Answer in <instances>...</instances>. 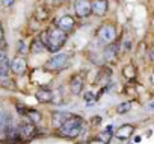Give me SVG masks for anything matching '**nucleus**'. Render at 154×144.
Returning a JSON list of instances; mask_svg holds the SVG:
<instances>
[{
  "instance_id": "1",
  "label": "nucleus",
  "mask_w": 154,
  "mask_h": 144,
  "mask_svg": "<svg viewBox=\"0 0 154 144\" xmlns=\"http://www.w3.org/2000/svg\"><path fill=\"white\" fill-rule=\"evenodd\" d=\"M66 38H68V34H66L65 30L59 29L57 26L50 27V29L44 30V32L39 35V40L42 41V44L45 46V49H48V50L53 52V53H57V52L63 47Z\"/></svg>"
},
{
  "instance_id": "2",
  "label": "nucleus",
  "mask_w": 154,
  "mask_h": 144,
  "mask_svg": "<svg viewBox=\"0 0 154 144\" xmlns=\"http://www.w3.org/2000/svg\"><path fill=\"white\" fill-rule=\"evenodd\" d=\"M83 130V118L80 115H69L57 129V135L63 138H77Z\"/></svg>"
},
{
  "instance_id": "3",
  "label": "nucleus",
  "mask_w": 154,
  "mask_h": 144,
  "mask_svg": "<svg viewBox=\"0 0 154 144\" xmlns=\"http://www.w3.org/2000/svg\"><path fill=\"white\" fill-rule=\"evenodd\" d=\"M97 38H98V41H101L104 44L115 43V40H116V27L112 23L101 24L98 27V30H97Z\"/></svg>"
},
{
  "instance_id": "4",
  "label": "nucleus",
  "mask_w": 154,
  "mask_h": 144,
  "mask_svg": "<svg viewBox=\"0 0 154 144\" xmlns=\"http://www.w3.org/2000/svg\"><path fill=\"white\" fill-rule=\"evenodd\" d=\"M68 59H69V55H68V53H57V55L51 56V58L45 62L44 68L48 70V71H59V70L65 68Z\"/></svg>"
},
{
  "instance_id": "5",
  "label": "nucleus",
  "mask_w": 154,
  "mask_h": 144,
  "mask_svg": "<svg viewBox=\"0 0 154 144\" xmlns=\"http://www.w3.org/2000/svg\"><path fill=\"white\" fill-rule=\"evenodd\" d=\"M74 11L79 18H86L92 14V5L91 0H75L74 2Z\"/></svg>"
},
{
  "instance_id": "6",
  "label": "nucleus",
  "mask_w": 154,
  "mask_h": 144,
  "mask_svg": "<svg viewBox=\"0 0 154 144\" xmlns=\"http://www.w3.org/2000/svg\"><path fill=\"white\" fill-rule=\"evenodd\" d=\"M35 130H36V127H35V123L30 120V121H21L20 123V126H18V133H20V136L21 138H24V139H29V138H32L33 135H35Z\"/></svg>"
},
{
  "instance_id": "7",
  "label": "nucleus",
  "mask_w": 154,
  "mask_h": 144,
  "mask_svg": "<svg viewBox=\"0 0 154 144\" xmlns=\"http://www.w3.org/2000/svg\"><path fill=\"white\" fill-rule=\"evenodd\" d=\"M91 5H92V14L97 17L106 15V12L109 9L107 0H91Z\"/></svg>"
},
{
  "instance_id": "8",
  "label": "nucleus",
  "mask_w": 154,
  "mask_h": 144,
  "mask_svg": "<svg viewBox=\"0 0 154 144\" xmlns=\"http://www.w3.org/2000/svg\"><path fill=\"white\" fill-rule=\"evenodd\" d=\"M56 26L62 30H65L66 34H69L74 27H75V20L71 17V15H62L57 21H56Z\"/></svg>"
},
{
  "instance_id": "9",
  "label": "nucleus",
  "mask_w": 154,
  "mask_h": 144,
  "mask_svg": "<svg viewBox=\"0 0 154 144\" xmlns=\"http://www.w3.org/2000/svg\"><path fill=\"white\" fill-rule=\"evenodd\" d=\"M69 90L74 96H79L83 91V79L80 76H72V79L69 81Z\"/></svg>"
},
{
  "instance_id": "10",
  "label": "nucleus",
  "mask_w": 154,
  "mask_h": 144,
  "mask_svg": "<svg viewBox=\"0 0 154 144\" xmlns=\"http://www.w3.org/2000/svg\"><path fill=\"white\" fill-rule=\"evenodd\" d=\"M26 67H27L26 59H24V58H21V56L15 58V59L11 62V70L14 71L15 75H23L24 71H26Z\"/></svg>"
},
{
  "instance_id": "11",
  "label": "nucleus",
  "mask_w": 154,
  "mask_h": 144,
  "mask_svg": "<svg viewBox=\"0 0 154 144\" xmlns=\"http://www.w3.org/2000/svg\"><path fill=\"white\" fill-rule=\"evenodd\" d=\"M133 132H134V127H133L131 124H124V126H121V127L116 130V136H118V139L125 141V139H128V138L131 136Z\"/></svg>"
},
{
  "instance_id": "12",
  "label": "nucleus",
  "mask_w": 154,
  "mask_h": 144,
  "mask_svg": "<svg viewBox=\"0 0 154 144\" xmlns=\"http://www.w3.org/2000/svg\"><path fill=\"white\" fill-rule=\"evenodd\" d=\"M69 115L71 114H66V112H53V115H51V126L54 129H59Z\"/></svg>"
},
{
  "instance_id": "13",
  "label": "nucleus",
  "mask_w": 154,
  "mask_h": 144,
  "mask_svg": "<svg viewBox=\"0 0 154 144\" xmlns=\"http://www.w3.org/2000/svg\"><path fill=\"white\" fill-rule=\"evenodd\" d=\"M112 135H113V126H107V129L103 130V132H100L94 138V141L95 142H109L112 139Z\"/></svg>"
},
{
  "instance_id": "14",
  "label": "nucleus",
  "mask_w": 154,
  "mask_h": 144,
  "mask_svg": "<svg viewBox=\"0 0 154 144\" xmlns=\"http://www.w3.org/2000/svg\"><path fill=\"white\" fill-rule=\"evenodd\" d=\"M116 55H118V46L113 44V43L107 44V47L104 50V59L109 61V62H113L116 59Z\"/></svg>"
},
{
  "instance_id": "15",
  "label": "nucleus",
  "mask_w": 154,
  "mask_h": 144,
  "mask_svg": "<svg viewBox=\"0 0 154 144\" xmlns=\"http://www.w3.org/2000/svg\"><path fill=\"white\" fill-rule=\"evenodd\" d=\"M36 99L41 102V103H48L53 100V93L48 91V90H41L36 93Z\"/></svg>"
},
{
  "instance_id": "16",
  "label": "nucleus",
  "mask_w": 154,
  "mask_h": 144,
  "mask_svg": "<svg viewBox=\"0 0 154 144\" xmlns=\"http://www.w3.org/2000/svg\"><path fill=\"white\" fill-rule=\"evenodd\" d=\"M30 49H32V52H33V53H41V52L45 49V46L42 44V41H41V40H33V41H32V47H30Z\"/></svg>"
},
{
  "instance_id": "17",
  "label": "nucleus",
  "mask_w": 154,
  "mask_h": 144,
  "mask_svg": "<svg viewBox=\"0 0 154 144\" xmlns=\"http://www.w3.org/2000/svg\"><path fill=\"white\" fill-rule=\"evenodd\" d=\"M9 68H11V64H9L6 59L0 62V76H6L8 71H9Z\"/></svg>"
},
{
  "instance_id": "18",
  "label": "nucleus",
  "mask_w": 154,
  "mask_h": 144,
  "mask_svg": "<svg viewBox=\"0 0 154 144\" xmlns=\"http://www.w3.org/2000/svg\"><path fill=\"white\" fill-rule=\"evenodd\" d=\"M130 109H131V103H130V102H124V103L118 105V108H116L118 114H125V112H128Z\"/></svg>"
},
{
  "instance_id": "19",
  "label": "nucleus",
  "mask_w": 154,
  "mask_h": 144,
  "mask_svg": "<svg viewBox=\"0 0 154 144\" xmlns=\"http://www.w3.org/2000/svg\"><path fill=\"white\" fill-rule=\"evenodd\" d=\"M124 76L128 78V79H133V78L136 76V70H134L133 65H127V67L124 68Z\"/></svg>"
},
{
  "instance_id": "20",
  "label": "nucleus",
  "mask_w": 154,
  "mask_h": 144,
  "mask_svg": "<svg viewBox=\"0 0 154 144\" xmlns=\"http://www.w3.org/2000/svg\"><path fill=\"white\" fill-rule=\"evenodd\" d=\"M29 118L36 124V123H39V121L42 120V115H41L38 111H29Z\"/></svg>"
},
{
  "instance_id": "21",
  "label": "nucleus",
  "mask_w": 154,
  "mask_h": 144,
  "mask_svg": "<svg viewBox=\"0 0 154 144\" xmlns=\"http://www.w3.org/2000/svg\"><path fill=\"white\" fill-rule=\"evenodd\" d=\"M83 99H85L88 103H91V100H94V94H92V93H85V94H83Z\"/></svg>"
},
{
  "instance_id": "22",
  "label": "nucleus",
  "mask_w": 154,
  "mask_h": 144,
  "mask_svg": "<svg viewBox=\"0 0 154 144\" xmlns=\"http://www.w3.org/2000/svg\"><path fill=\"white\" fill-rule=\"evenodd\" d=\"M3 123H5V114H3V109L0 106V129L3 127Z\"/></svg>"
},
{
  "instance_id": "23",
  "label": "nucleus",
  "mask_w": 154,
  "mask_h": 144,
  "mask_svg": "<svg viewBox=\"0 0 154 144\" xmlns=\"http://www.w3.org/2000/svg\"><path fill=\"white\" fill-rule=\"evenodd\" d=\"M0 2H2V5H3V6H12L15 0H0Z\"/></svg>"
},
{
  "instance_id": "24",
  "label": "nucleus",
  "mask_w": 154,
  "mask_h": 144,
  "mask_svg": "<svg viewBox=\"0 0 154 144\" xmlns=\"http://www.w3.org/2000/svg\"><path fill=\"white\" fill-rule=\"evenodd\" d=\"M24 49H26V46H24V43H23V41H20V43H18V50H21V52H24Z\"/></svg>"
},
{
  "instance_id": "25",
  "label": "nucleus",
  "mask_w": 154,
  "mask_h": 144,
  "mask_svg": "<svg viewBox=\"0 0 154 144\" xmlns=\"http://www.w3.org/2000/svg\"><path fill=\"white\" fill-rule=\"evenodd\" d=\"M6 59V55H5V52L3 50H0V62H2V61H5Z\"/></svg>"
},
{
  "instance_id": "26",
  "label": "nucleus",
  "mask_w": 154,
  "mask_h": 144,
  "mask_svg": "<svg viewBox=\"0 0 154 144\" xmlns=\"http://www.w3.org/2000/svg\"><path fill=\"white\" fill-rule=\"evenodd\" d=\"M149 59H151V62L154 64V49H151V50H149Z\"/></svg>"
},
{
  "instance_id": "27",
  "label": "nucleus",
  "mask_w": 154,
  "mask_h": 144,
  "mask_svg": "<svg viewBox=\"0 0 154 144\" xmlns=\"http://www.w3.org/2000/svg\"><path fill=\"white\" fill-rule=\"evenodd\" d=\"M149 109H154V102H152V103L149 105Z\"/></svg>"
},
{
  "instance_id": "28",
  "label": "nucleus",
  "mask_w": 154,
  "mask_h": 144,
  "mask_svg": "<svg viewBox=\"0 0 154 144\" xmlns=\"http://www.w3.org/2000/svg\"><path fill=\"white\" fill-rule=\"evenodd\" d=\"M151 82H152V85H154V75L151 76Z\"/></svg>"
},
{
  "instance_id": "29",
  "label": "nucleus",
  "mask_w": 154,
  "mask_h": 144,
  "mask_svg": "<svg viewBox=\"0 0 154 144\" xmlns=\"http://www.w3.org/2000/svg\"><path fill=\"white\" fill-rule=\"evenodd\" d=\"M152 26H154V18H152Z\"/></svg>"
},
{
  "instance_id": "30",
  "label": "nucleus",
  "mask_w": 154,
  "mask_h": 144,
  "mask_svg": "<svg viewBox=\"0 0 154 144\" xmlns=\"http://www.w3.org/2000/svg\"><path fill=\"white\" fill-rule=\"evenodd\" d=\"M57 2H62V0H57Z\"/></svg>"
}]
</instances>
